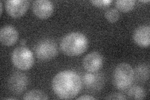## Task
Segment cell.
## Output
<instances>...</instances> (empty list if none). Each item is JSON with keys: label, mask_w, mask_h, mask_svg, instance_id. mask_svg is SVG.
Wrapping results in <instances>:
<instances>
[{"label": "cell", "mask_w": 150, "mask_h": 100, "mask_svg": "<svg viewBox=\"0 0 150 100\" xmlns=\"http://www.w3.org/2000/svg\"><path fill=\"white\" fill-rule=\"evenodd\" d=\"M0 7H1V15L3 13V3L1 1L0 2Z\"/></svg>", "instance_id": "44dd1931"}, {"label": "cell", "mask_w": 150, "mask_h": 100, "mask_svg": "<svg viewBox=\"0 0 150 100\" xmlns=\"http://www.w3.org/2000/svg\"><path fill=\"white\" fill-rule=\"evenodd\" d=\"M7 99H16V98H8Z\"/></svg>", "instance_id": "cb8c5ba5"}, {"label": "cell", "mask_w": 150, "mask_h": 100, "mask_svg": "<svg viewBox=\"0 0 150 100\" xmlns=\"http://www.w3.org/2000/svg\"><path fill=\"white\" fill-rule=\"evenodd\" d=\"M120 13L116 8H111L107 9L105 13V17L110 23H115L120 19Z\"/></svg>", "instance_id": "2e32d148"}, {"label": "cell", "mask_w": 150, "mask_h": 100, "mask_svg": "<svg viewBox=\"0 0 150 100\" xmlns=\"http://www.w3.org/2000/svg\"><path fill=\"white\" fill-rule=\"evenodd\" d=\"M103 65L102 55L96 51L91 52L84 57L83 66L89 73H96L100 71Z\"/></svg>", "instance_id": "ba28073f"}, {"label": "cell", "mask_w": 150, "mask_h": 100, "mask_svg": "<svg viewBox=\"0 0 150 100\" xmlns=\"http://www.w3.org/2000/svg\"><path fill=\"white\" fill-rule=\"evenodd\" d=\"M140 2L144 3H149V0H146V1H140Z\"/></svg>", "instance_id": "603a6c76"}, {"label": "cell", "mask_w": 150, "mask_h": 100, "mask_svg": "<svg viewBox=\"0 0 150 100\" xmlns=\"http://www.w3.org/2000/svg\"><path fill=\"white\" fill-rule=\"evenodd\" d=\"M150 27L149 26H140L136 29L133 35L134 43L138 46L148 48L150 45Z\"/></svg>", "instance_id": "30bf717a"}, {"label": "cell", "mask_w": 150, "mask_h": 100, "mask_svg": "<svg viewBox=\"0 0 150 100\" xmlns=\"http://www.w3.org/2000/svg\"><path fill=\"white\" fill-rule=\"evenodd\" d=\"M134 79V71L131 65L122 63L115 68L112 74V82L116 88L121 91L128 89Z\"/></svg>", "instance_id": "3957f363"}, {"label": "cell", "mask_w": 150, "mask_h": 100, "mask_svg": "<svg viewBox=\"0 0 150 100\" xmlns=\"http://www.w3.org/2000/svg\"><path fill=\"white\" fill-rule=\"evenodd\" d=\"M28 83V79L26 74L20 72H15L9 77L8 87L11 93L18 95L25 91Z\"/></svg>", "instance_id": "8992f818"}, {"label": "cell", "mask_w": 150, "mask_h": 100, "mask_svg": "<svg viewBox=\"0 0 150 100\" xmlns=\"http://www.w3.org/2000/svg\"><path fill=\"white\" fill-rule=\"evenodd\" d=\"M91 3L96 7L100 8H106L108 7L112 3V0H98V1H91Z\"/></svg>", "instance_id": "ac0fdd59"}, {"label": "cell", "mask_w": 150, "mask_h": 100, "mask_svg": "<svg viewBox=\"0 0 150 100\" xmlns=\"http://www.w3.org/2000/svg\"><path fill=\"white\" fill-rule=\"evenodd\" d=\"M115 5L118 10L127 13L133 10L135 6V1L134 0H117Z\"/></svg>", "instance_id": "4fadbf2b"}, {"label": "cell", "mask_w": 150, "mask_h": 100, "mask_svg": "<svg viewBox=\"0 0 150 100\" xmlns=\"http://www.w3.org/2000/svg\"><path fill=\"white\" fill-rule=\"evenodd\" d=\"M88 47L87 37L79 32H72L63 36L60 43L63 53L68 56H78L86 51Z\"/></svg>", "instance_id": "7a4b0ae2"}, {"label": "cell", "mask_w": 150, "mask_h": 100, "mask_svg": "<svg viewBox=\"0 0 150 100\" xmlns=\"http://www.w3.org/2000/svg\"><path fill=\"white\" fill-rule=\"evenodd\" d=\"M13 65L20 70L26 71L33 67L35 63L32 51L25 46H19L13 50L11 55Z\"/></svg>", "instance_id": "277c9868"}, {"label": "cell", "mask_w": 150, "mask_h": 100, "mask_svg": "<svg viewBox=\"0 0 150 100\" xmlns=\"http://www.w3.org/2000/svg\"><path fill=\"white\" fill-rule=\"evenodd\" d=\"M95 99V97L90 96V95H83V96H81L77 98L78 100H79V99Z\"/></svg>", "instance_id": "ffe728a7"}, {"label": "cell", "mask_w": 150, "mask_h": 100, "mask_svg": "<svg viewBox=\"0 0 150 100\" xmlns=\"http://www.w3.org/2000/svg\"><path fill=\"white\" fill-rule=\"evenodd\" d=\"M18 39V33L15 27L6 25L0 30V41L3 45L11 46L15 45Z\"/></svg>", "instance_id": "8fae6325"}, {"label": "cell", "mask_w": 150, "mask_h": 100, "mask_svg": "<svg viewBox=\"0 0 150 100\" xmlns=\"http://www.w3.org/2000/svg\"><path fill=\"white\" fill-rule=\"evenodd\" d=\"M106 99H126V98L123 94L120 93H114L108 95L105 98Z\"/></svg>", "instance_id": "d6986e66"}, {"label": "cell", "mask_w": 150, "mask_h": 100, "mask_svg": "<svg viewBox=\"0 0 150 100\" xmlns=\"http://www.w3.org/2000/svg\"><path fill=\"white\" fill-rule=\"evenodd\" d=\"M34 15L42 20L50 18L54 11L53 3L48 0H37L32 4Z\"/></svg>", "instance_id": "9c48e42d"}, {"label": "cell", "mask_w": 150, "mask_h": 100, "mask_svg": "<svg viewBox=\"0 0 150 100\" xmlns=\"http://www.w3.org/2000/svg\"><path fill=\"white\" fill-rule=\"evenodd\" d=\"M128 97L132 99H143L146 96L144 89L139 86H133L129 88Z\"/></svg>", "instance_id": "5bb4252c"}, {"label": "cell", "mask_w": 150, "mask_h": 100, "mask_svg": "<svg viewBox=\"0 0 150 100\" xmlns=\"http://www.w3.org/2000/svg\"><path fill=\"white\" fill-rule=\"evenodd\" d=\"M82 87L81 79L74 71L65 70L56 74L52 80V89L61 99H69L76 97Z\"/></svg>", "instance_id": "6da1fadb"}, {"label": "cell", "mask_w": 150, "mask_h": 100, "mask_svg": "<svg viewBox=\"0 0 150 100\" xmlns=\"http://www.w3.org/2000/svg\"><path fill=\"white\" fill-rule=\"evenodd\" d=\"M23 99H48L49 98L45 92L41 90L33 89L28 91L23 97Z\"/></svg>", "instance_id": "9a60e30c"}, {"label": "cell", "mask_w": 150, "mask_h": 100, "mask_svg": "<svg viewBox=\"0 0 150 100\" xmlns=\"http://www.w3.org/2000/svg\"><path fill=\"white\" fill-rule=\"evenodd\" d=\"M25 43H26V41H25V40H22V41H21V44H22L23 45H25Z\"/></svg>", "instance_id": "7402d4cb"}, {"label": "cell", "mask_w": 150, "mask_h": 100, "mask_svg": "<svg viewBox=\"0 0 150 100\" xmlns=\"http://www.w3.org/2000/svg\"><path fill=\"white\" fill-rule=\"evenodd\" d=\"M149 73V66L146 64H142L136 68L134 77L136 76L139 82H146L148 79Z\"/></svg>", "instance_id": "7c38bea8"}, {"label": "cell", "mask_w": 150, "mask_h": 100, "mask_svg": "<svg viewBox=\"0 0 150 100\" xmlns=\"http://www.w3.org/2000/svg\"><path fill=\"white\" fill-rule=\"evenodd\" d=\"M83 81L84 85H85L86 87L90 88L93 84H95L96 82V77L95 75L92 74V73H86L83 76Z\"/></svg>", "instance_id": "e0dca14e"}, {"label": "cell", "mask_w": 150, "mask_h": 100, "mask_svg": "<svg viewBox=\"0 0 150 100\" xmlns=\"http://www.w3.org/2000/svg\"><path fill=\"white\" fill-rule=\"evenodd\" d=\"M6 12L12 18L23 16L28 11L30 2L27 0H8L5 3Z\"/></svg>", "instance_id": "52a82bcc"}, {"label": "cell", "mask_w": 150, "mask_h": 100, "mask_svg": "<svg viewBox=\"0 0 150 100\" xmlns=\"http://www.w3.org/2000/svg\"><path fill=\"white\" fill-rule=\"evenodd\" d=\"M36 56L41 61H47L58 55V48L56 43L51 39L40 40L35 47Z\"/></svg>", "instance_id": "5b68a950"}]
</instances>
